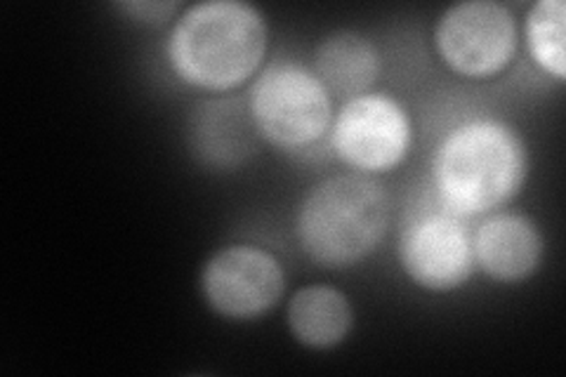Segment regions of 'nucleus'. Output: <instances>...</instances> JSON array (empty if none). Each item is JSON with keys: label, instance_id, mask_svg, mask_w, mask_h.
Returning <instances> with one entry per match:
<instances>
[{"label": "nucleus", "instance_id": "nucleus-1", "mask_svg": "<svg viewBox=\"0 0 566 377\" xmlns=\"http://www.w3.org/2000/svg\"><path fill=\"white\" fill-rule=\"evenodd\" d=\"M268 41V22L258 8L241 0H208L175 22L166 57L180 81L224 93L255 74Z\"/></svg>", "mask_w": 566, "mask_h": 377}, {"label": "nucleus", "instance_id": "nucleus-2", "mask_svg": "<svg viewBox=\"0 0 566 377\" xmlns=\"http://www.w3.org/2000/svg\"><path fill=\"white\" fill-rule=\"evenodd\" d=\"M528 175L524 139L512 125L476 118L453 128L437 147L432 177L453 214H482L505 206Z\"/></svg>", "mask_w": 566, "mask_h": 377}, {"label": "nucleus", "instance_id": "nucleus-3", "mask_svg": "<svg viewBox=\"0 0 566 377\" xmlns=\"http://www.w3.org/2000/svg\"><path fill=\"white\" fill-rule=\"evenodd\" d=\"M389 196L366 175H335L310 189L295 214L300 250L326 269L374 255L389 229Z\"/></svg>", "mask_w": 566, "mask_h": 377}, {"label": "nucleus", "instance_id": "nucleus-4", "mask_svg": "<svg viewBox=\"0 0 566 377\" xmlns=\"http://www.w3.org/2000/svg\"><path fill=\"white\" fill-rule=\"evenodd\" d=\"M255 130L279 149H303L324 137L333 123L326 85L314 71L293 64H272L255 81L248 100Z\"/></svg>", "mask_w": 566, "mask_h": 377}, {"label": "nucleus", "instance_id": "nucleus-5", "mask_svg": "<svg viewBox=\"0 0 566 377\" xmlns=\"http://www.w3.org/2000/svg\"><path fill=\"white\" fill-rule=\"evenodd\" d=\"M434 45L441 62L458 76L493 78L515 60V17L493 0H465L439 17Z\"/></svg>", "mask_w": 566, "mask_h": 377}, {"label": "nucleus", "instance_id": "nucleus-6", "mask_svg": "<svg viewBox=\"0 0 566 377\" xmlns=\"http://www.w3.org/2000/svg\"><path fill=\"white\" fill-rule=\"evenodd\" d=\"M411 139L409 112L387 95L366 93L347 100L333 118V151L359 172L374 175L397 168L409 154Z\"/></svg>", "mask_w": 566, "mask_h": 377}, {"label": "nucleus", "instance_id": "nucleus-7", "mask_svg": "<svg viewBox=\"0 0 566 377\" xmlns=\"http://www.w3.org/2000/svg\"><path fill=\"white\" fill-rule=\"evenodd\" d=\"M286 291L281 262L255 245H227L201 272L208 307L229 321H251L274 310Z\"/></svg>", "mask_w": 566, "mask_h": 377}, {"label": "nucleus", "instance_id": "nucleus-8", "mask_svg": "<svg viewBox=\"0 0 566 377\" xmlns=\"http://www.w3.org/2000/svg\"><path fill=\"white\" fill-rule=\"evenodd\" d=\"M399 262L418 289L451 293L472 276V239L455 214H424L401 233Z\"/></svg>", "mask_w": 566, "mask_h": 377}, {"label": "nucleus", "instance_id": "nucleus-9", "mask_svg": "<svg viewBox=\"0 0 566 377\" xmlns=\"http://www.w3.org/2000/svg\"><path fill=\"white\" fill-rule=\"evenodd\" d=\"M543 237L534 220L501 212L480 224L472 241L474 264L493 281L520 283L536 274L543 260Z\"/></svg>", "mask_w": 566, "mask_h": 377}, {"label": "nucleus", "instance_id": "nucleus-10", "mask_svg": "<svg viewBox=\"0 0 566 377\" xmlns=\"http://www.w3.org/2000/svg\"><path fill=\"white\" fill-rule=\"evenodd\" d=\"M314 74L345 102L366 95L380 76L378 48L354 31H335L316 45Z\"/></svg>", "mask_w": 566, "mask_h": 377}, {"label": "nucleus", "instance_id": "nucleus-11", "mask_svg": "<svg viewBox=\"0 0 566 377\" xmlns=\"http://www.w3.org/2000/svg\"><path fill=\"white\" fill-rule=\"evenodd\" d=\"M286 321L300 345L333 349L347 339L354 326V312L347 295L333 285H305L291 297Z\"/></svg>", "mask_w": 566, "mask_h": 377}, {"label": "nucleus", "instance_id": "nucleus-12", "mask_svg": "<svg viewBox=\"0 0 566 377\" xmlns=\"http://www.w3.org/2000/svg\"><path fill=\"white\" fill-rule=\"evenodd\" d=\"M564 22L566 10L562 0H538L526 14L528 55L541 66L543 74L559 83L566 81Z\"/></svg>", "mask_w": 566, "mask_h": 377}]
</instances>
